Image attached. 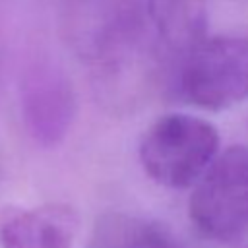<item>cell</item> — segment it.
<instances>
[{"label": "cell", "mask_w": 248, "mask_h": 248, "mask_svg": "<svg viewBox=\"0 0 248 248\" xmlns=\"http://www.w3.org/2000/svg\"><path fill=\"white\" fill-rule=\"evenodd\" d=\"M143 21V0H58L62 39L79 60L105 76L132 68Z\"/></svg>", "instance_id": "obj_1"}, {"label": "cell", "mask_w": 248, "mask_h": 248, "mask_svg": "<svg viewBox=\"0 0 248 248\" xmlns=\"http://www.w3.org/2000/svg\"><path fill=\"white\" fill-rule=\"evenodd\" d=\"M217 128L194 114L170 112L155 120L140 141V163L147 176L167 188H188L215 159Z\"/></svg>", "instance_id": "obj_2"}, {"label": "cell", "mask_w": 248, "mask_h": 248, "mask_svg": "<svg viewBox=\"0 0 248 248\" xmlns=\"http://www.w3.org/2000/svg\"><path fill=\"white\" fill-rule=\"evenodd\" d=\"M190 219L200 234L215 242H236L248 234V147L231 145L215 155L194 182Z\"/></svg>", "instance_id": "obj_3"}, {"label": "cell", "mask_w": 248, "mask_h": 248, "mask_svg": "<svg viewBox=\"0 0 248 248\" xmlns=\"http://www.w3.org/2000/svg\"><path fill=\"white\" fill-rule=\"evenodd\" d=\"M180 91L196 107L219 112L248 99V41L211 37L186 52Z\"/></svg>", "instance_id": "obj_4"}, {"label": "cell", "mask_w": 248, "mask_h": 248, "mask_svg": "<svg viewBox=\"0 0 248 248\" xmlns=\"http://www.w3.org/2000/svg\"><path fill=\"white\" fill-rule=\"evenodd\" d=\"M27 134L43 147L58 145L76 116V93L66 72L46 60L31 64L19 85Z\"/></svg>", "instance_id": "obj_5"}, {"label": "cell", "mask_w": 248, "mask_h": 248, "mask_svg": "<svg viewBox=\"0 0 248 248\" xmlns=\"http://www.w3.org/2000/svg\"><path fill=\"white\" fill-rule=\"evenodd\" d=\"M76 231L78 215L62 203L0 211V248H74Z\"/></svg>", "instance_id": "obj_6"}, {"label": "cell", "mask_w": 248, "mask_h": 248, "mask_svg": "<svg viewBox=\"0 0 248 248\" xmlns=\"http://www.w3.org/2000/svg\"><path fill=\"white\" fill-rule=\"evenodd\" d=\"M157 35L174 52L186 54L205 39L207 0H143Z\"/></svg>", "instance_id": "obj_7"}, {"label": "cell", "mask_w": 248, "mask_h": 248, "mask_svg": "<svg viewBox=\"0 0 248 248\" xmlns=\"http://www.w3.org/2000/svg\"><path fill=\"white\" fill-rule=\"evenodd\" d=\"M85 248H182V244L157 221L108 211L95 221Z\"/></svg>", "instance_id": "obj_8"}]
</instances>
